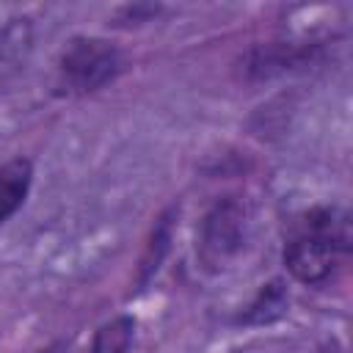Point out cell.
<instances>
[{
  "label": "cell",
  "instance_id": "1",
  "mask_svg": "<svg viewBox=\"0 0 353 353\" xmlns=\"http://www.w3.org/2000/svg\"><path fill=\"white\" fill-rule=\"evenodd\" d=\"M121 66V52L110 41L77 36L58 58V88L61 94H91L116 80Z\"/></svg>",
  "mask_w": 353,
  "mask_h": 353
},
{
  "label": "cell",
  "instance_id": "2",
  "mask_svg": "<svg viewBox=\"0 0 353 353\" xmlns=\"http://www.w3.org/2000/svg\"><path fill=\"white\" fill-rule=\"evenodd\" d=\"M243 240H245V207L232 196L218 199L201 221V232H199L201 262L210 270L223 268L243 248Z\"/></svg>",
  "mask_w": 353,
  "mask_h": 353
},
{
  "label": "cell",
  "instance_id": "3",
  "mask_svg": "<svg viewBox=\"0 0 353 353\" xmlns=\"http://www.w3.org/2000/svg\"><path fill=\"white\" fill-rule=\"evenodd\" d=\"M339 254L342 251L331 240L309 234V232H301L287 243L284 265L292 273V279H298L301 284H320L336 268V256Z\"/></svg>",
  "mask_w": 353,
  "mask_h": 353
},
{
  "label": "cell",
  "instance_id": "4",
  "mask_svg": "<svg viewBox=\"0 0 353 353\" xmlns=\"http://www.w3.org/2000/svg\"><path fill=\"white\" fill-rule=\"evenodd\" d=\"M33 182V165L25 157L8 160L0 168V223H6L28 199Z\"/></svg>",
  "mask_w": 353,
  "mask_h": 353
},
{
  "label": "cell",
  "instance_id": "5",
  "mask_svg": "<svg viewBox=\"0 0 353 353\" xmlns=\"http://www.w3.org/2000/svg\"><path fill=\"white\" fill-rule=\"evenodd\" d=\"M284 309H287V292H284L281 281H270L268 287L259 290L256 301L248 306V312L240 320L248 323V325H262V323H270V320L281 317Z\"/></svg>",
  "mask_w": 353,
  "mask_h": 353
},
{
  "label": "cell",
  "instance_id": "6",
  "mask_svg": "<svg viewBox=\"0 0 353 353\" xmlns=\"http://www.w3.org/2000/svg\"><path fill=\"white\" fill-rule=\"evenodd\" d=\"M132 331H135L132 317H116V320L105 323L94 334L91 353H127V347L132 342Z\"/></svg>",
  "mask_w": 353,
  "mask_h": 353
},
{
  "label": "cell",
  "instance_id": "7",
  "mask_svg": "<svg viewBox=\"0 0 353 353\" xmlns=\"http://www.w3.org/2000/svg\"><path fill=\"white\" fill-rule=\"evenodd\" d=\"M168 240H171V218L163 215L160 223H157L154 232H152V240H149V245H146V256H143V262H141V284L160 268V259H163V254H165V248H168Z\"/></svg>",
  "mask_w": 353,
  "mask_h": 353
},
{
  "label": "cell",
  "instance_id": "8",
  "mask_svg": "<svg viewBox=\"0 0 353 353\" xmlns=\"http://www.w3.org/2000/svg\"><path fill=\"white\" fill-rule=\"evenodd\" d=\"M39 353H58V350H39Z\"/></svg>",
  "mask_w": 353,
  "mask_h": 353
}]
</instances>
